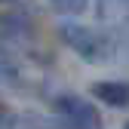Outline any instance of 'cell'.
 Returning a JSON list of instances; mask_svg holds the SVG:
<instances>
[{"label": "cell", "mask_w": 129, "mask_h": 129, "mask_svg": "<svg viewBox=\"0 0 129 129\" xmlns=\"http://www.w3.org/2000/svg\"><path fill=\"white\" fill-rule=\"evenodd\" d=\"M58 37L64 46H71V49L89 61V64H102V61H111L114 58V40L108 34L95 28H86V25H77V22H64L58 28Z\"/></svg>", "instance_id": "1"}, {"label": "cell", "mask_w": 129, "mask_h": 129, "mask_svg": "<svg viewBox=\"0 0 129 129\" xmlns=\"http://www.w3.org/2000/svg\"><path fill=\"white\" fill-rule=\"evenodd\" d=\"M52 108H55V117H58V126L49 123L52 129H102L99 108H92L80 95H58L52 102Z\"/></svg>", "instance_id": "2"}, {"label": "cell", "mask_w": 129, "mask_h": 129, "mask_svg": "<svg viewBox=\"0 0 129 129\" xmlns=\"http://www.w3.org/2000/svg\"><path fill=\"white\" fill-rule=\"evenodd\" d=\"M92 95L108 108H129V83L126 80H99L92 86Z\"/></svg>", "instance_id": "3"}, {"label": "cell", "mask_w": 129, "mask_h": 129, "mask_svg": "<svg viewBox=\"0 0 129 129\" xmlns=\"http://www.w3.org/2000/svg\"><path fill=\"white\" fill-rule=\"evenodd\" d=\"M28 37V22L22 15H0V52L12 49Z\"/></svg>", "instance_id": "4"}, {"label": "cell", "mask_w": 129, "mask_h": 129, "mask_svg": "<svg viewBox=\"0 0 129 129\" xmlns=\"http://www.w3.org/2000/svg\"><path fill=\"white\" fill-rule=\"evenodd\" d=\"M99 22L120 28L129 22V0H99Z\"/></svg>", "instance_id": "5"}, {"label": "cell", "mask_w": 129, "mask_h": 129, "mask_svg": "<svg viewBox=\"0 0 129 129\" xmlns=\"http://www.w3.org/2000/svg\"><path fill=\"white\" fill-rule=\"evenodd\" d=\"M89 0H49V6L61 15H77V12H83L86 9Z\"/></svg>", "instance_id": "6"}, {"label": "cell", "mask_w": 129, "mask_h": 129, "mask_svg": "<svg viewBox=\"0 0 129 129\" xmlns=\"http://www.w3.org/2000/svg\"><path fill=\"white\" fill-rule=\"evenodd\" d=\"M123 129H129V123H126V126H123Z\"/></svg>", "instance_id": "7"}, {"label": "cell", "mask_w": 129, "mask_h": 129, "mask_svg": "<svg viewBox=\"0 0 129 129\" xmlns=\"http://www.w3.org/2000/svg\"><path fill=\"white\" fill-rule=\"evenodd\" d=\"M0 3H6V0H0Z\"/></svg>", "instance_id": "8"}]
</instances>
